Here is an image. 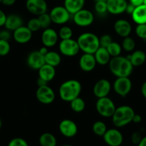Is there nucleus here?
<instances>
[{"label":"nucleus","mask_w":146,"mask_h":146,"mask_svg":"<svg viewBox=\"0 0 146 146\" xmlns=\"http://www.w3.org/2000/svg\"><path fill=\"white\" fill-rule=\"evenodd\" d=\"M108 64L110 72L117 78L129 77L131 75L134 67L127 57L120 55L113 57Z\"/></svg>","instance_id":"f257e3e1"},{"label":"nucleus","mask_w":146,"mask_h":146,"mask_svg":"<svg viewBox=\"0 0 146 146\" xmlns=\"http://www.w3.org/2000/svg\"><path fill=\"white\" fill-rule=\"evenodd\" d=\"M82 91L80 82L75 79H70L64 81L59 88V96L62 101L70 102L80 96Z\"/></svg>","instance_id":"f03ea898"},{"label":"nucleus","mask_w":146,"mask_h":146,"mask_svg":"<svg viewBox=\"0 0 146 146\" xmlns=\"http://www.w3.org/2000/svg\"><path fill=\"white\" fill-rule=\"evenodd\" d=\"M77 41L80 49L85 54H94L100 47L99 37L94 33H82L78 36Z\"/></svg>","instance_id":"7ed1b4c3"},{"label":"nucleus","mask_w":146,"mask_h":146,"mask_svg":"<svg viewBox=\"0 0 146 146\" xmlns=\"http://www.w3.org/2000/svg\"><path fill=\"white\" fill-rule=\"evenodd\" d=\"M135 111L132 107L129 106H121L116 108L114 114L113 115L112 121L113 125L117 128H123L133 121Z\"/></svg>","instance_id":"20e7f679"},{"label":"nucleus","mask_w":146,"mask_h":146,"mask_svg":"<svg viewBox=\"0 0 146 146\" xmlns=\"http://www.w3.org/2000/svg\"><path fill=\"white\" fill-rule=\"evenodd\" d=\"M95 107L97 113L104 118H111L116 109L114 102L107 96L98 98Z\"/></svg>","instance_id":"39448f33"},{"label":"nucleus","mask_w":146,"mask_h":146,"mask_svg":"<svg viewBox=\"0 0 146 146\" xmlns=\"http://www.w3.org/2000/svg\"><path fill=\"white\" fill-rule=\"evenodd\" d=\"M70 13L66 9L64 6L54 7L52 9L50 13L52 22L59 25L66 24L70 20Z\"/></svg>","instance_id":"423d86ee"},{"label":"nucleus","mask_w":146,"mask_h":146,"mask_svg":"<svg viewBox=\"0 0 146 146\" xmlns=\"http://www.w3.org/2000/svg\"><path fill=\"white\" fill-rule=\"evenodd\" d=\"M59 50L62 55L67 57L74 56L80 51L77 40L72 38L62 40L59 44Z\"/></svg>","instance_id":"0eeeda50"},{"label":"nucleus","mask_w":146,"mask_h":146,"mask_svg":"<svg viewBox=\"0 0 146 146\" xmlns=\"http://www.w3.org/2000/svg\"><path fill=\"white\" fill-rule=\"evenodd\" d=\"M94 19V17L92 12L84 8L73 14V21L78 27H89L92 24Z\"/></svg>","instance_id":"6e6552de"},{"label":"nucleus","mask_w":146,"mask_h":146,"mask_svg":"<svg viewBox=\"0 0 146 146\" xmlns=\"http://www.w3.org/2000/svg\"><path fill=\"white\" fill-rule=\"evenodd\" d=\"M132 86V81L129 77H118L113 84L115 92L121 97L127 96L131 91Z\"/></svg>","instance_id":"1a4fd4ad"},{"label":"nucleus","mask_w":146,"mask_h":146,"mask_svg":"<svg viewBox=\"0 0 146 146\" xmlns=\"http://www.w3.org/2000/svg\"><path fill=\"white\" fill-rule=\"evenodd\" d=\"M36 98L37 101L42 104L48 105L52 104L55 99V94L52 88L47 85L39 86L36 91Z\"/></svg>","instance_id":"9d476101"},{"label":"nucleus","mask_w":146,"mask_h":146,"mask_svg":"<svg viewBox=\"0 0 146 146\" xmlns=\"http://www.w3.org/2000/svg\"><path fill=\"white\" fill-rule=\"evenodd\" d=\"M104 143L109 146H120L123 142V135L116 128L107 129L102 136Z\"/></svg>","instance_id":"9b49d317"},{"label":"nucleus","mask_w":146,"mask_h":146,"mask_svg":"<svg viewBox=\"0 0 146 146\" xmlns=\"http://www.w3.org/2000/svg\"><path fill=\"white\" fill-rule=\"evenodd\" d=\"M59 131L63 136L66 138H73L78 131V128L75 123L70 119H64L59 124Z\"/></svg>","instance_id":"f8f14e48"},{"label":"nucleus","mask_w":146,"mask_h":146,"mask_svg":"<svg viewBox=\"0 0 146 146\" xmlns=\"http://www.w3.org/2000/svg\"><path fill=\"white\" fill-rule=\"evenodd\" d=\"M26 8L31 14L39 16L47 12V4L45 0H27Z\"/></svg>","instance_id":"ddd939ff"},{"label":"nucleus","mask_w":146,"mask_h":146,"mask_svg":"<svg viewBox=\"0 0 146 146\" xmlns=\"http://www.w3.org/2000/svg\"><path fill=\"white\" fill-rule=\"evenodd\" d=\"M111 91V84L110 81L104 78L99 80L93 87V94L97 98L106 97Z\"/></svg>","instance_id":"4468645a"},{"label":"nucleus","mask_w":146,"mask_h":146,"mask_svg":"<svg viewBox=\"0 0 146 146\" xmlns=\"http://www.w3.org/2000/svg\"><path fill=\"white\" fill-rule=\"evenodd\" d=\"M58 33L52 28H47L44 29L41 36L42 43L44 46L50 48L56 45L58 41Z\"/></svg>","instance_id":"2eb2a0df"},{"label":"nucleus","mask_w":146,"mask_h":146,"mask_svg":"<svg viewBox=\"0 0 146 146\" xmlns=\"http://www.w3.org/2000/svg\"><path fill=\"white\" fill-rule=\"evenodd\" d=\"M13 38L19 44L28 43L32 38V32L27 28V27L21 26L13 31Z\"/></svg>","instance_id":"dca6fc26"},{"label":"nucleus","mask_w":146,"mask_h":146,"mask_svg":"<svg viewBox=\"0 0 146 146\" xmlns=\"http://www.w3.org/2000/svg\"><path fill=\"white\" fill-rule=\"evenodd\" d=\"M27 65L29 68L34 70H39L44 64V56L39 51H34L30 53L27 58Z\"/></svg>","instance_id":"f3484780"},{"label":"nucleus","mask_w":146,"mask_h":146,"mask_svg":"<svg viewBox=\"0 0 146 146\" xmlns=\"http://www.w3.org/2000/svg\"><path fill=\"white\" fill-rule=\"evenodd\" d=\"M107 12L117 15L125 12L127 5V0H107Z\"/></svg>","instance_id":"a211bd4d"},{"label":"nucleus","mask_w":146,"mask_h":146,"mask_svg":"<svg viewBox=\"0 0 146 146\" xmlns=\"http://www.w3.org/2000/svg\"><path fill=\"white\" fill-rule=\"evenodd\" d=\"M114 30L117 35L125 38L130 36L132 31V25L127 20L120 19L115 22Z\"/></svg>","instance_id":"6ab92c4d"},{"label":"nucleus","mask_w":146,"mask_h":146,"mask_svg":"<svg viewBox=\"0 0 146 146\" xmlns=\"http://www.w3.org/2000/svg\"><path fill=\"white\" fill-rule=\"evenodd\" d=\"M96 64L97 62L94 54L84 53V54L81 56L79 60V65L80 68L85 72H90L92 71L95 68Z\"/></svg>","instance_id":"aec40b11"},{"label":"nucleus","mask_w":146,"mask_h":146,"mask_svg":"<svg viewBox=\"0 0 146 146\" xmlns=\"http://www.w3.org/2000/svg\"><path fill=\"white\" fill-rule=\"evenodd\" d=\"M39 71V77L42 79L44 80L47 83L52 81L56 75L55 67L50 66L49 64H44L40 69Z\"/></svg>","instance_id":"412c9836"},{"label":"nucleus","mask_w":146,"mask_h":146,"mask_svg":"<svg viewBox=\"0 0 146 146\" xmlns=\"http://www.w3.org/2000/svg\"><path fill=\"white\" fill-rule=\"evenodd\" d=\"M21 26H23V19L20 16L15 14H11L7 17L5 24H4L6 29L14 31Z\"/></svg>","instance_id":"4be33fe9"},{"label":"nucleus","mask_w":146,"mask_h":146,"mask_svg":"<svg viewBox=\"0 0 146 146\" xmlns=\"http://www.w3.org/2000/svg\"><path fill=\"white\" fill-rule=\"evenodd\" d=\"M131 16L132 19L135 24H146V6L141 4L135 7Z\"/></svg>","instance_id":"5701e85b"},{"label":"nucleus","mask_w":146,"mask_h":146,"mask_svg":"<svg viewBox=\"0 0 146 146\" xmlns=\"http://www.w3.org/2000/svg\"><path fill=\"white\" fill-rule=\"evenodd\" d=\"M97 64L100 65L104 66L109 64L110 61V55L107 51V49L104 47L100 46L94 54Z\"/></svg>","instance_id":"b1692460"},{"label":"nucleus","mask_w":146,"mask_h":146,"mask_svg":"<svg viewBox=\"0 0 146 146\" xmlns=\"http://www.w3.org/2000/svg\"><path fill=\"white\" fill-rule=\"evenodd\" d=\"M85 0H64V7L70 13L74 14L84 7Z\"/></svg>","instance_id":"393cba45"},{"label":"nucleus","mask_w":146,"mask_h":146,"mask_svg":"<svg viewBox=\"0 0 146 146\" xmlns=\"http://www.w3.org/2000/svg\"><path fill=\"white\" fill-rule=\"evenodd\" d=\"M127 58L130 59L133 66H140L145 62L146 54L142 50H135Z\"/></svg>","instance_id":"a878e982"},{"label":"nucleus","mask_w":146,"mask_h":146,"mask_svg":"<svg viewBox=\"0 0 146 146\" xmlns=\"http://www.w3.org/2000/svg\"><path fill=\"white\" fill-rule=\"evenodd\" d=\"M44 60H45V64L56 67L60 65L62 58L59 53L54 51H48L44 56Z\"/></svg>","instance_id":"bb28decb"},{"label":"nucleus","mask_w":146,"mask_h":146,"mask_svg":"<svg viewBox=\"0 0 146 146\" xmlns=\"http://www.w3.org/2000/svg\"><path fill=\"white\" fill-rule=\"evenodd\" d=\"M39 143L41 146H56L57 141V138L53 134L50 133H44L40 135Z\"/></svg>","instance_id":"cd10ccee"},{"label":"nucleus","mask_w":146,"mask_h":146,"mask_svg":"<svg viewBox=\"0 0 146 146\" xmlns=\"http://www.w3.org/2000/svg\"><path fill=\"white\" fill-rule=\"evenodd\" d=\"M70 103L71 109L76 113L82 112L84 110V108H85V102L80 96L73 99Z\"/></svg>","instance_id":"c85d7f7f"},{"label":"nucleus","mask_w":146,"mask_h":146,"mask_svg":"<svg viewBox=\"0 0 146 146\" xmlns=\"http://www.w3.org/2000/svg\"><path fill=\"white\" fill-rule=\"evenodd\" d=\"M107 128L106 124L104 122L97 121L94 122L92 125V131L97 136L102 137L105 132L107 131Z\"/></svg>","instance_id":"c756f323"},{"label":"nucleus","mask_w":146,"mask_h":146,"mask_svg":"<svg viewBox=\"0 0 146 146\" xmlns=\"http://www.w3.org/2000/svg\"><path fill=\"white\" fill-rule=\"evenodd\" d=\"M122 48L127 52H132L135 48V41L132 37L127 36L123 38L122 41Z\"/></svg>","instance_id":"7c9ffc66"},{"label":"nucleus","mask_w":146,"mask_h":146,"mask_svg":"<svg viewBox=\"0 0 146 146\" xmlns=\"http://www.w3.org/2000/svg\"><path fill=\"white\" fill-rule=\"evenodd\" d=\"M106 48L107 49V51L110 54V56L112 57L120 56L122 52V49H123L122 46L120 44L113 41Z\"/></svg>","instance_id":"2f4dec72"},{"label":"nucleus","mask_w":146,"mask_h":146,"mask_svg":"<svg viewBox=\"0 0 146 146\" xmlns=\"http://www.w3.org/2000/svg\"><path fill=\"white\" fill-rule=\"evenodd\" d=\"M58 35L62 40L72 38L73 35L72 29L68 26H64L60 28L58 32Z\"/></svg>","instance_id":"473e14b6"},{"label":"nucleus","mask_w":146,"mask_h":146,"mask_svg":"<svg viewBox=\"0 0 146 146\" xmlns=\"http://www.w3.org/2000/svg\"><path fill=\"white\" fill-rule=\"evenodd\" d=\"M38 19L40 21V25H41V28L44 29H47L50 27V24H52V20L50 18V14H47V12L44 13V14H41V15L38 16Z\"/></svg>","instance_id":"72a5a7b5"},{"label":"nucleus","mask_w":146,"mask_h":146,"mask_svg":"<svg viewBox=\"0 0 146 146\" xmlns=\"http://www.w3.org/2000/svg\"><path fill=\"white\" fill-rule=\"evenodd\" d=\"M27 27L32 33L36 32L42 29L38 18H32L29 20Z\"/></svg>","instance_id":"f704fd0d"},{"label":"nucleus","mask_w":146,"mask_h":146,"mask_svg":"<svg viewBox=\"0 0 146 146\" xmlns=\"http://www.w3.org/2000/svg\"><path fill=\"white\" fill-rule=\"evenodd\" d=\"M94 10L100 15H103L107 12V7L106 1H97L94 4Z\"/></svg>","instance_id":"c9c22d12"},{"label":"nucleus","mask_w":146,"mask_h":146,"mask_svg":"<svg viewBox=\"0 0 146 146\" xmlns=\"http://www.w3.org/2000/svg\"><path fill=\"white\" fill-rule=\"evenodd\" d=\"M11 46L9 43V41L0 39V56H4L9 53Z\"/></svg>","instance_id":"e433bc0d"},{"label":"nucleus","mask_w":146,"mask_h":146,"mask_svg":"<svg viewBox=\"0 0 146 146\" xmlns=\"http://www.w3.org/2000/svg\"><path fill=\"white\" fill-rule=\"evenodd\" d=\"M135 31L139 38L146 39V24H137Z\"/></svg>","instance_id":"4c0bfd02"},{"label":"nucleus","mask_w":146,"mask_h":146,"mask_svg":"<svg viewBox=\"0 0 146 146\" xmlns=\"http://www.w3.org/2000/svg\"><path fill=\"white\" fill-rule=\"evenodd\" d=\"M99 40H100V46L104 48H107L113 42L112 37L109 34H104L100 38H99Z\"/></svg>","instance_id":"58836bf2"},{"label":"nucleus","mask_w":146,"mask_h":146,"mask_svg":"<svg viewBox=\"0 0 146 146\" xmlns=\"http://www.w3.org/2000/svg\"><path fill=\"white\" fill-rule=\"evenodd\" d=\"M8 146H29L28 143L21 138H14L9 142Z\"/></svg>","instance_id":"ea45409f"},{"label":"nucleus","mask_w":146,"mask_h":146,"mask_svg":"<svg viewBox=\"0 0 146 146\" xmlns=\"http://www.w3.org/2000/svg\"><path fill=\"white\" fill-rule=\"evenodd\" d=\"M142 135L141 133L138 131H135V132L133 133V134L131 135V138H130V140H131V142L133 145H138L139 143L140 142L142 139Z\"/></svg>","instance_id":"a19ab883"},{"label":"nucleus","mask_w":146,"mask_h":146,"mask_svg":"<svg viewBox=\"0 0 146 146\" xmlns=\"http://www.w3.org/2000/svg\"><path fill=\"white\" fill-rule=\"evenodd\" d=\"M11 36V34L10 33V31L8 29L2 30L0 31V39L6 40V41H9Z\"/></svg>","instance_id":"79ce46f5"},{"label":"nucleus","mask_w":146,"mask_h":146,"mask_svg":"<svg viewBox=\"0 0 146 146\" xmlns=\"http://www.w3.org/2000/svg\"><path fill=\"white\" fill-rule=\"evenodd\" d=\"M7 17L5 13L2 11L1 9H0V27L4 26L6 22V19H7Z\"/></svg>","instance_id":"37998d69"},{"label":"nucleus","mask_w":146,"mask_h":146,"mask_svg":"<svg viewBox=\"0 0 146 146\" xmlns=\"http://www.w3.org/2000/svg\"><path fill=\"white\" fill-rule=\"evenodd\" d=\"M135 8V7L134 5H133L132 4H130H130H127V7H126V9H125V12L131 15V14H133V11H134Z\"/></svg>","instance_id":"c03bdc74"},{"label":"nucleus","mask_w":146,"mask_h":146,"mask_svg":"<svg viewBox=\"0 0 146 146\" xmlns=\"http://www.w3.org/2000/svg\"><path fill=\"white\" fill-rule=\"evenodd\" d=\"M141 121H142L141 115H139V114L135 113L134 116H133V121H132V122L135 123H140Z\"/></svg>","instance_id":"a18cd8bd"},{"label":"nucleus","mask_w":146,"mask_h":146,"mask_svg":"<svg viewBox=\"0 0 146 146\" xmlns=\"http://www.w3.org/2000/svg\"><path fill=\"white\" fill-rule=\"evenodd\" d=\"M16 2V0H1V3L4 4V6H7V7H10L14 4Z\"/></svg>","instance_id":"49530a36"},{"label":"nucleus","mask_w":146,"mask_h":146,"mask_svg":"<svg viewBox=\"0 0 146 146\" xmlns=\"http://www.w3.org/2000/svg\"><path fill=\"white\" fill-rule=\"evenodd\" d=\"M129 1H130V4L134 5L135 7H137V6H140L143 4L144 0H129Z\"/></svg>","instance_id":"de8ad7c7"},{"label":"nucleus","mask_w":146,"mask_h":146,"mask_svg":"<svg viewBox=\"0 0 146 146\" xmlns=\"http://www.w3.org/2000/svg\"><path fill=\"white\" fill-rule=\"evenodd\" d=\"M47 84H48V83H47V81H45L44 80L42 79V78H40V77L37 78V86H38V87L42 86H44V85H47Z\"/></svg>","instance_id":"09e8293b"},{"label":"nucleus","mask_w":146,"mask_h":146,"mask_svg":"<svg viewBox=\"0 0 146 146\" xmlns=\"http://www.w3.org/2000/svg\"><path fill=\"white\" fill-rule=\"evenodd\" d=\"M141 93H142V95H143V96L145 98H146V81L142 84Z\"/></svg>","instance_id":"8fccbe9b"},{"label":"nucleus","mask_w":146,"mask_h":146,"mask_svg":"<svg viewBox=\"0 0 146 146\" xmlns=\"http://www.w3.org/2000/svg\"><path fill=\"white\" fill-rule=\"evenodd\" d=\"M39 51H40V53H41L42 54L43 56H45L46 54H47V53L48 52V49H47V47H46V46H43V47H42V48H40V49L39 50Z\"/></svg>","instance_id":"3c124183"},{"label":"nucleus","mask_w":146,"mask_h":146,"mask_svg":"<svg viewBox=\"0 0 146 146\" xmlns=\"http://www.w3.org/2000/svg\"><path fill=\"white\" fill-rule=\"evenodd\" d=\"M137 146H146V136L143 137Z\"/></svg>","instance_id":"603ef678"},{"label":"nucleus","mask_w":146,"mask_h":146,"mask_svg":"<svg viewBox=\"0 0 146 146\" xmlns=\"http://www.w3.org/2000/svg\"><path fill=\"white\" fill-rule=\"evenodd\" d=\"M95 2H97V1H107V0H94Z\"/></svg>","instance_id":"864d4df0"},{"label":"nucleus","mask_w":146,"mask_h":146,"mask_svg":"<svg viewBox=\"0 0 146 146\" xmlns=\"http://www.w3.org/2000/svg\"><path fill=\"white\" fill-rule=\"evenodd\" d=\"M1 125H2V122H1V118H0V130H1Z\"/></svg>","instance_id":"5fc2aeb1"},{"label":"nucleus","mask_w":146,"mask_h":146,"mask_svg":"<svg viewBox=\"0 0 146 146\" xmlns=\"http://www.w3.org/2000/svg\"><path fill=\"white\" fill-rule=\"evenodd\" d=\"M61 146H73V145H69V144H65V145H61Z\"/></svg>","instance_id":"6e6d98bb"},{"label":"nucleus","mask_w":146,"mask_h":146,"mask_svg":"<svg viewBox=\"0 0 146 146\" xmlns=\"http://www.w3.org/2000/svg\"><path fill=\"white\" fill-rule=\"evenodd\" d=\"M143 4H144V5L146 6V0H144V1H143Z\"/></svg>","instance_id":"4d7b16f0"},{"label":"nucleus","mask_w":146,"mask_h":146,"mask_svg":"<svg viewBox=\"0 0 146 146\" xmlns=\"http://www.w3.org/2000/svg\"><path fill=\"white\" fill-rule=\"evenodd\" d=\"M0 3H1V0H0Z\"/></svg>","instance_id":"13d9d810"}]
</instances>
